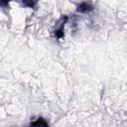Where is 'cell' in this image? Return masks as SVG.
Wrapping results in <instances>:
<instances>
[{"mask_svg":"<svg viewBox=\"0 0 127 127\" xmlns=\"http://www.w3.org/2000/svg\"><path fill=\"white\" fill-rule=\"evenodd\" d=\"M31 125H43V126H48V122L44 119V118H42V117H39L36 121H33V122H31Z\"/></svg>","mask_w":127,"mask_h":127,"instance_id":"obj_4","label":"cell"},{"mask_svg":"<svg viewBox=\"0 0 127 127\" xmlns=\"http://www.w3.org/2000/svg\"><path fill=\"white\" fill-rule=\"evenodd\" d=\"M68 20V17L66 15H63L59 20L58 22L55 24V27H54V30H53V34H54V37L57 39V40H62L64 36V26L66 24Z\"/></svg>","mask_w":127,"mask_h":127,"instance_id":"obj_1","label":"cell"},{"mask_svg":"<svg viewBox=\"0 0 127 127\" xmlns=\"http://www.w3.org/2000/svg\"><path fill=\"white\" fill-rule=\"evenodd\" d=\"M39 0H22V3L27 8H35L38 4Z\"/></svg>","mask_w":127,"mask_h":127,"instance_id":"obj_3","label":"cell"},{"mask_svg":"<svg viewBox=\"0 0 127 127\" xmlns=\"http://www.w3.org/2000/svg\"><path fill=\"white\" fill-rule=\"evenodd\" d=\"M93 9H94L93 6H92L89 2H87V1H82L81 3H79V4L76 6V12H77V13H82V14H84V13H89V12H91Z\"/></svg>","mask_w":127,"mask_h":127,"instance_id":"obj_2","label":"cell"}]
</instances>
